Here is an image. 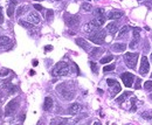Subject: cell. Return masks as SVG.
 I'll return each mask as SVG.
<instances>
[{"mask_svg":"<svg viewBox=\"0 0 152 125\" xmlns=\"http://www.w3.org/2000/svg\"><path fill=\"white\" fill-rule=\"evenodd\" d=\"M58 91H59V93H60V95H61L65 100H67V101L73 100V98H74V96H75V90H74L73 88H70L67 83H62V84H60V85L58 87Z\"/></svg>","mask_w":152,"mask_h":125,"instance_id":"obj_1","label":"cell"},{"mask_svg":"<svg viewBox=\"0 0 152 125\" xmlns=\"http://www.w3.org/2000/svg\"><path fill=\"white\" fill-rule=\"evenodd\" d=\"M69 73V66L65 61H61L56 63V66L53 69V75L54 76H66Z\"/></svg>","mask_w":152,"mask_h":125,"instance_id":"obj_2","label":"cell"},{"mask_svg":"<svg viewBox=\"0 0 152 125\" xmlns=\"http://www.w3.org/2000/svg\"><path fill=\"white\" fill-rule=\"evenodd\" d=\"M138 53H126L124 55V61H125V64L131 68V69H135L136 68V64H137V61H138Z\"/></svg>","mask_w":152,"mask_h":125,"instance_id":"obj_3","label":"cell"},{"mask_svg":"<svg viewBox=\"0 0 152 125\" xmlns=\"http://www.w3.org/2000/svg\"><path fill=\"white\" fill-rule=\"evenodd\" d=\"M18 107H19V101H18L16 98H15V100H12V101L6 105V108H5V116H7V117L13 116V115L15 114Z\"/></svg>","mask_w":152,"mask_h":125,"instance_id":"obj_4","label":"cell"},{"mask_svg":"<svg viewBox=\"0 0 152 125\" xmlns=\"http://www.w3.org/2000/svg\"><path fill=\"white\" fill-rule=\"evenodd\" d=\"M104 37H105V33L103 30H95L91 35H89V40L92 41L94 43H97V44L103 43Z\"/></svg>","mask_w":152,"mask_h":125,"instance_id":"obj_5","label":"cell"},{"mask_svg":"<svg viewBox=\"0 0 152 125\" xmlns=\"http://www.w3.org/2000/svg\"><path fill=\"white\" fill-rule=\"evenodd\" d=\"M107 83L109 84V88H111V95H112V96H116V95L122 90L119 83H118L116 80L109 78V80H107Z\"/></svg>","mask_w":152,"mask_h":125,"instance_id":"obj_6","label":"cell"},{"mask_svg":"<svg viewBox=\"0 0 152 125\" xmlns=\"http://www.w3.org/2000/svg\"><path fill=\"white\" fill-rule=\"evenodd\" d=\"M149 69H150V64H149V61L146 59V56H143L142 57V63H141V68H139V74L141 75H146L149 73Z\"/></svg>","mask_w":152,"mask_h":125,"instance_id":"obj_7","label":"cell"},{"mask_svg":"<svg viewBox=\"0 0 152 125\" xmlns=\"http://www.w3.org/2000/svg\"><path fill=\"white\" fill-rule=\"evenodd\" d=\"M121 78H122L123 83L125 84V87H126V88H130V87L132 85V82H134V78H135V77H134V75L130 74V73H124V74H122Z\"/></svg>","mask_w":152,"mask_h":125,"instance_id":"obj_8","label":"cell"},{"mask_svg":"<svg viewBox=\"0 0 152 125\" xmlns=\"http://www.w3.org/2000/svg\"><path fill=\"white\" fill-rule=\"evenodd\" d=\"M76 44L80 46L82 49H84L85 52H90V44L88 43V41H85L82 37H77L76 39Z\"/></svg>","mask_w":152,"mask_h":125,"instance_id":"obj_9","label":"cell"},{"mask_svg":"<svg viewBox=\"0 0 152 125\" xmlns=\"http://www.w3.org/2000/svg\"><path fill=\"white\" fill-rule=\"evenodd\" d=\"M80 21V18L77 15H66V23L68 26H75L77 25V22Z\"/></svg>","mask_w":152,"mask_h":125,"instance_id":"obj_10","label":"cell"},{"mask_svg":"<svg viewBox=\"0 0 152 125\" xmlns=\"http://www.w3.org/2000/svg\"><path fill=\"white\" fill-rule=\"evenodd\" d=\"M11 44H12V41L9 37L0 35V48H9Z\"/></svg>","mask_w":152,"mask_h":125,"instance_id":"obj_11","label":"cell"},{"mask_svg":"<svg viewBox=\"0 0 152 125\" xmlns=\"http://www.w3.org/2000/svg\"><path fill=\"white\" fill-rule=\"evenodd\" d=\"M28 21L32 22V23H34V25H38V23L40 22V16H39V14H38L36 12L29 13V14H28Z\"/></svg>","mask_w":152,"mask_h":125,"instance_id":"obj_12","label":"cell"},{"mask_svg":"<svg viewBox=\"0 0 152 125\" xmlns=\"http://www.w3.org/2000/svg\"><path fill=\"white\" fill-rule=\"evenodd\" d=\"M81 105L78 104V103H73L70 107H69V109H68V111H69V114L70 115H77L80 111H81Z\"/></svg>","mask_w":152,"mask_h":125,"instance_id":"obj_13","label":"cell"},{"mask_svg":"<svg viewBox=\"0 0 152 125\" xmlns=\"http://www.w3.org/2000/svg\"><path fill=\"white\" fill-rule=\"evenodd\" d=\"M53 98L52 97H46L45 98V102H43V110L45 111H49L52 108H53Z\"/></svg>","mask_w":152,"mask_h":125,"instance_id":"obj_14","label":"cell"},{"mask_svg":"<svg viewBox=\"0 0 152 125\" xmlns=\"http://www.w3.org/2000/svg\"><path fill=\"white\" fill-rule=\"evenodd\" d=\"M104 21H105V19H104V16H96V19H94L92 21H90L95 27H101V26H103L104 25Z\"/></svg>","mask_w":152,"mask_h":125,"instance_id":"obj_15","label":"cell"},{"mask_svg":"<svg viewBox=\"0 0 152 125\" xmlns=\"http://www.w3.org/2000/svg\"><path fill=\"white\" fill-rule=\"evenodd\" d=\"M96 28H97V27H95L91 22H88V23H85V25L83 26V32L90 34V33H94V32L96 30Z\"/></svg>","mask_w":152,"mask_h":125,"instance_id":"obj_16","label":"cell"},{"mask_svg":"<svg viewBox=\"0 0 152 125\" xmlns=\"http://www.w3.org/2000/svg\"><path fill=\"white\" fill-rule=\"evenodd\" d=\"M126 49V44L125 43H115L112 46V50L116 52V53H122Z\"/></svg>","mask_w":152,"mask_h":125,"instance_id":"obj_17","label":"cell"},{"mask_svg":"<svg viewBox=\"0 0 152 125\" xmlns=\"http://www.w3.org/2000/svg\"><path fill=\"white\" fill-rule=\"evenodd\" d=\"M15 5H16V0H9V5H8V8H7V15H8L9 18L13 16Z\"/></svg>","mask_w":152,"mask_h":125,"instance_id":"obj_18","label":"cell"},{"mask_svg":"<svg viewBox=\"0 0 152 125\" xmlns=\"http://www.w3.org/2000/svg\"><path fill=\"white\" fill-rule=\"evenodd\" d=\"M138 41H139V29L137 28V29L134 30V40L130 43V47L131 48H135V46H136V43H138Z\"/></svg>","mask_w":152,"mask_h":125,"instance_id":"obj_19","label":"cell"},{"mask_svg":"<svg viewBox=\"0 0 152 125\" xmlns=\"http://www.w3.org/2000/svg\"><path fill=\"white\" fill-rule=\"evenodd\" d=\"M123 15V12H118V11H115V12H110L108 14V19H111V20H115V19H119L121 16Z\"/></svg>","mask_w":152,"mask_h":125,"instance_id":"obj_20","label":"cell"},{"mask_svg":"<svg viewBox=\"0 0 152 125\" xmlns=\"http://www.w3.org/2000/svg\"><path fill=\"white\" fill-rule=\"evenodd\" d=\"M107 30L109 33H111V34H115L117 32V25H116V22H109L108 26H107Z\"/></svg>","mask_w":152,"mask_h":125,"instance_id":"obj_21","label":"cell"},{"mask_svg":"<svg viewBox=\"0 0 152 125\" xmlns=\"http://www.w3.org/2000/svg\"><path fill=\"white\" fill-rule=\"evenodd\" d=\"M128 32H129V28H128V26H124V27H122V28H121V30L118 32L117 39H123L124 36H126Z\"/></svg>","mask_w":152,"mask_h":125,"instance_id":"obj_22","label":"cell"},{"mask_svg":"<svg viewBox=\"0 0 152 125\" xmlns=\"http://www.w3.org/2000/svg\"><path fill=\"white\" fill-rule=\"evenodd\" d=\"M102 53H103V49H101V48H94L92 50H90V56L91 57H96V56L101 55Z\"/></svg>","mask_w":152,"mask_h":125,"instance_id":"obj_23","label":"cell"},{"mask_svg":"<svg viewBox=\"0 0 152 125\" xmlns=\"http://www.w3.org/2000/svg\"><path fill=\"white\" fill-rule=\"evenodd\" d=\"M130 95H131V93H128V91H126V93L122 94V95H121V96H119V97L116 100V102H117V103H123V102H124V101L128 98V96H130Z\"/></svg>","mask_w":152,"mask_h":125,"instance_id":"obj_24","label":"cell"},{"mask_svg":"<svg viewBox=\"0 0 152 125\" xmlns=\"http://www.w3.org/2000/svg\"><path fill=\"white\" fill-rule=\"evenodd\" d=\"M28 9H29L28 6H20V7L18 8V11H16V15H22V14H25Z\"/></svg>","mask_w":152,"mask_h":125,"instance_id":"obj_25","label":"cell"},{"mask_svg":"<svg viewBox=\"0 0 152 125\" xmlns=\"http://www.w3.org/2000/svg\"><path fill=\"white\" fill-rule=\"evenodd\" d=\"M20 22V25L22 26V27H26V28H33V26H34V23H32V22H26V21H19Z\"/></svg>","mask_w":152,"mask_h":125,"instance_id":"obj_26","label":"cell"},{"mask_svg":"<svg viewBox=\"0 0 152 125\" xmlns=\"http://www.w3.org/2000/svg\"><path fill=\"white\" fill-rule=\"evenodd\" d=\"M144 89L146 91H152V81H146L144 83Z\"/></svg>","mask_w":152,"mask_h":125,"instance_id":"obj_27","label":"cell"},{"mask_svg":"<svg viewBox=\"0 0 152 125\" xmlns=\"http://www.w3.org/2000/svg\"><path fill=\"white\" fill-rule=\"evenodd\" d=\"M114 60V57L111 56V55H109V56H105V57H103L102 60H101V63H109V62H111Z\"/></svg>","mask_w":152,"mask_h":125,"instance_id":"obj_28","label":"cell"},{"mask_svg":"<svg viewBox=\"0 0 152 125\" xmlns=\"http://www.w3.org/2000/svg\"><path fill=\"white\" fill-rule=\"evenodd\" d=\"M91 5L90 4H87V2H84V4H82V9L83 11H85V12H90L91 11Z\"/></svg>","mask_w":152,"mask_h":125,"instance_id":"obj_29","label":"cell"},{"mask_svg":"<svg viewBox=\"0 0 152 125\" xmlns=\"http://www.w3.org/2000/svg\"><path fill=\"white\" fill-rule=\"evenodd\" d=\"M96 16H104V11L102 8H97L95 9V13H94Z\"/></svg>","mask_w":152,"mask_h":125,"instance_id":"obj_30","label":"cell"},{"mask_svg":"<svg viewBox=\"0 0 152 125\" xmlns=\"http://www.w3.org/2000/svg\"><path fill=\"white\" fill-rule=\"evenodd\" d=\"M90 67H91V70H92V73L94 74H97V69H98V67H97V64L95 63V62H90Z\"/></svg>","mask_w":152,"mask_h":125,"instance_id":"obj_31","label":"cell"},{"mask_svg":"<svg viewBox=\"0 0 152 125\" xmlns=\"http://www.w3.org/2000/svg\"><path fill=\"white\" fill-rule=\"evenodd\" d=\"M115 69V66L114 64H110V66H105L104 68H103V70L107 73V71H111V70H114Z\"/></svg>","mask_w":152,"mask_h":125,"instance_id":"obj_32","label":"cell"},{"mask_svg":"<svg viewBox=\"0 0 152 125\" xmlns=\"http://www.w3.org/2000/svg\"><path fill=\"white\" fill-rule=\"evenodd\" d=\"M143 118L145 119H152V112H143Z\"/></svg>","mask_w":152,"mask_h":125,"instance_id":"obj_33","label":"cell"},{"mask_svg":"<svg viewBox=\"0 0 152 125\" xmlns=\"http://www.w3.org/2000/svg\"><path fill=\"white\" fill-rule=\"evenodd\" d=\"M131 103H132V109H131V110H132V111H135V110L137 109V104H136V103H137V101H136V98H135V97H132V98H131Z\"/></svg>","mask_w":152,"mask_h":125,"instance_id":"obj_34","label":"cell"},{"mask_svg":"<svg viewBox=\"0 0 152 125\" xmlns=\"http://www.w3.org/2000/svg\"><path fill=\"white\" fill-rule=\"evenodd\" d=\"M52 16H53V11L52 9H48L47 11V20H49Z\"/></svg>","mask_w":152,"mask_h":125,"instance_id":"obj_35","label":"cell"},{"mask_svg":"<svg viewBox=\"0 0 152 125\" xmlns=\"http://www.w3.org/2000/svg\"><path fill=\"white\" fill-rule=\"evenodd\" d=\"M0 23H4V15H2V8L0 7Z\"/></svg>","mask_w":152,"mask_h":125,"instance_id":"obj_36","label":"cell"},{"mask_svg":"<svg viewBox=\"0 0 152 125\" xmlns=\"http://www.w3.org/2000/svg\"><path fill=\"white\" fill-rule=\"evenodd\" d=\"M8 73H9V70H8V69L1 70V71H0V76H4V75H6V74H8Z\"/></svg>","mask_w":152,"mask_h":125,"instance_id":"obj_37","label":"cell"},{"mask_svg":"<svg viewBox=\"0 0 152 125\" xmlns=\"http://www.w3.org/2000/svg\"><path fill=\"white\" fill-rule=\"evenodd\" d=\"M136 88L139 89L141 88V78H137V82H136Z\"/></svg>","mask_w":152,"mask_h":125,"instance_id":"obj_38","label":"cell"},{"mask_svg":"<svg viewBox=\"0 0 152 125\" xmlns=\"http://www.w3.org/2000/svg\"><path fill=\"white\" fill-rule=\"evenodd\" d=\"M34 7H35L38 11H42V9H43V8H42V6H40V5H38V4H35V5H34Z\"/></svg>","mask_w":152,"mask_h":125,"instance_id":"obj_39","label":"cell"},{"mask_svg":"<svg viewBox=\"0 0 152 125\" xmlns=\"http://www.w3.org/2000/svg\"><path fill=\"white\" fill-rule=\"evenodd\" d=\"M45 49H46L47 52H49V50H52V49H53V47H52V46H46V47H45Z\"/></svg>","mask_w":152,"mask_h":125,"instance_id":"obj_40","label":"cell"},{"mask_svg":"<svg viewBox=\"0 0 152 125\" xmlns=\"http://www.w3.org/2000/svg\"><path fill=\"white\" fill-rule=\"evenodd\" d=\"M150 98H151V100H152V94H151V95H150Z\"/></svg>","mask_w":152,"mask_h":125,"instance_id":"obj_41","label":"cell"},{"mask_svg":"<svg viewBox=\"0 0 152 125\" xmlns=\"http://www.w3.org/2000/svg\"><path fill=\"white\" fill-rule=\"evenodd\" d=\"M151 60H152V54H151Z\"/></svg>","mask_w":152,"mask_h":125,"instance_id":"obj_42","label":"cell"},{"mask_svg":"<svg viewBox=\"0 0 152 125\" xmlns=\"http://www.w3.org/2000/svg\"><path fill=\"white\" fill-rule=\"evenodd\" d=\"M151 78H152V74H151Z\"/></svg>","mask_w":152,"mask_h":125,"instance_id":"obj_43","label":"cell"},{"mask_svg":"<svg viewBox=\"0 0 152 125\" xmlns=\"http://www.w3.org/2000/svg\"><path fill=\"white\" fill-rule=\"evenodd\" d=\"M139 1H142V0H139Z\"/></svg>","mask_w":152,"mask_h":125,"instance_id":"obj_44","label":"cell"},{"mask_svg":"<svg viewBox=\"0 0 152 125\" xmlns=\"http://www.w3.org/2000/svg\"><path fill=\"white\" fill-rule=\"evenodd\" d=\"M58 1H60V0H58Z\"/></svg>","mask_w":152,"mask_h":125,"instance_id":"obj_45","label":"cell"}]
</instances>
